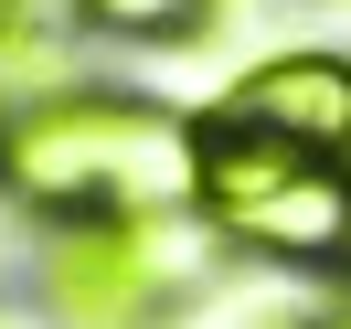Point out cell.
Wrapping results in <instances>:
<instances>
[{
  "label": "cell",
  "mask_w": 351,
  "mask_h": 329,
  "mask_svg": "<svg viewBox=\"0 0 351 329\" xmlns=\"http://www.w3.org/2000/svg\"><path fill=\"white\" fill-rule=\"evenodd\" d=\"M192 213L213 223V234L256 244V255L330 265V255H351V159L213 117V128H202V202Z\"/></svg>",
  "instance_id": "obj_2"
},
{
  "label": "cell",
  "mask_w": 351,
  "mask_h": 329,
  "mask_svg": "<svg viewBox=\"0 0 351 329\" xmlns=\"http://www.w3.org/2000/svg\"><path fill=\"white\" fill-rule=\"evenodd\" d=\"M43 308L53 329H160L171 319L160 223H64L43 255Z\"/></svg>",
  "instance_id": "obj_3"
},
{
  "label": "cell",
  "mask_w": 351,
  "mask_h": 329,
  "mask_svg": "<svg viewBox=\"0 0 351 329\" xmlns=\"http://www.w3.org/2000/svg\"><path fill=\"white\" fill-rule=\"evenodd\" d=\"M96 32H117V43H181V32L213 11V0H75Z\"/></svg>",
  "instance_id": "obj_5"
},
{
  "label": "cell",
  "mask_w": 351,
  "mask_h": 329,
  "mask_svg": "<svg viewBox=\"0 0 351 329\" xmlns=\"http://www.w3.org/2000/svg\"><path fill=\"white\" fill-rule=\"evenodd\" d=\"M223 117L351 159V53H308V43L298 53H266V64H245L234 85H223Z\"/></svg>",
  "instance_id": "obj_4"
},
{
  "label": "cell",
  "mask_w": 351,
  "mask_h": 329,
  "mask_svg": "<svg viewBox=\"0 0 351 329\" xmlns=\"http://www.w3.org/2000/svg\"><path fill=\"white\" fill-rule=\"evenodd\" d=\"M11 11H22V0H0V43H11Z\"/></svg>",
  "instance_id": "obj_7"
},
{
  "label": "cell",
  "mask_w": 351,
  "mask_h": 329,
  "mask_svg": "<svg viewBox=\"0 0 351 329\" xmlns=\"http://www.w3.org/2000/svg\"><path fill=\"white\" fill-rule=\"evenodd\" d=\"M0 170L11 192L43 213H86V223H171L202 202V128L149 96H43L0 128Z\"/></svg>",
  "instance_id": "obj_1"
},
{
  "label": "cell",
  "mask_w": 351,
  "mask_h": 329,
  "mask_svg": "<svg viewBox=\"0 0 351 329\" xmlns=\"http://www.w3.org/2000/svg\"><path fill=\"white\" fill-rule=\"evenodd\" d=\"M308 329H351V298H330V308H319V319H308Z\"/></svg>",
  "instance_id": "obj_6"
}]
</instances>
